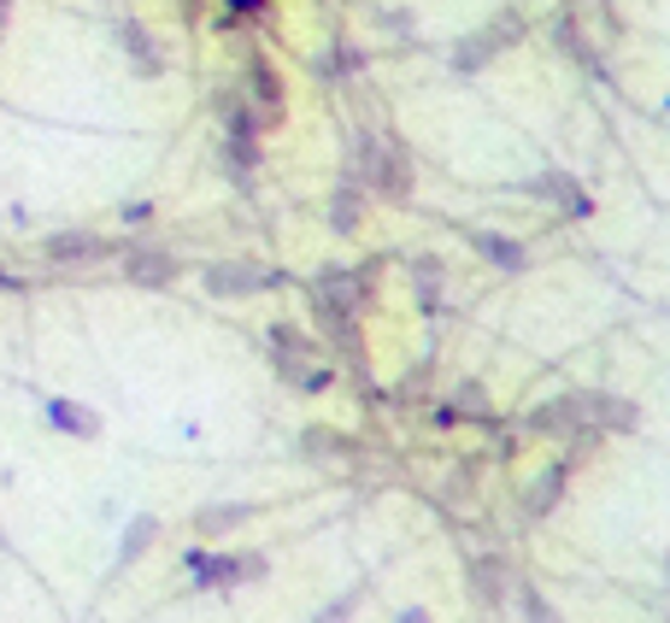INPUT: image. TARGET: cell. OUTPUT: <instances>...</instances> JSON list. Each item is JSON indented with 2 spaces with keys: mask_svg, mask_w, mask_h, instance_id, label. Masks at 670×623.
Instances as JSON below:
<instances>
[{
  "mask_svg": "<svg viewBox=\"0 0 670 623\" xmlns=\"http://www.w3.org/2000/svg\"><path fill=\"white\" fill-rule=\"evenodd\" d=\"M188 576H195V583H241V576H265V559H259V553H247V559L188 553Z\"/></svg>",
  "mask_w": 670,
  "mask_h": 623,
  "instance_id": "obj_1",
  "label": "cell"
},
{
  "mask_svg": "<svg viewBox=\"0 0 670 623\" xmlns=\"http://www.w3.org/2000/svg\"><path fill=\"white\" fill-rule=\"evenodd\" d=\"M400 623H430L424 612H400Z\"/></svg>",
  "mask_w": 670,
  "mask_h": 623,
  "instance_id": "obj_15",
  "label": "cell"
},
{
  "mask_svg": "<svg viewBox=\"0 0 670 623\" xmlns=\"http://www.w3.org/2000/svg\"><path fill=\"white\" fill-rule=\"evenodd\" d=\"M236 7H259V0H236Z\"/></svg>",
  "mask_w": 670,
  "mask_h": 623,
  "instance_id": "obj_17",
  "label": "cell"
},
{
  "mask_svg": "<svg viewBox=\"0 0 670 623\" xmlns=\"http://www.w3.org/2000/svg\"><path fill=\"white\" fill-rule=\"evenodd\" d=\"M129 277L148 283V288H165L171 277H177V265H171L165 253H129Z\"/></svg>",
  "mask_w": 670,
  "mask_h": 623,
  "instance_id": "obj_2",
  "label": "cell"
},
{
  "mask_svg": "<svg viewBox=\"0 0 670 623\" xmlns=\"http://www.w3.org/2000/svg\"><path fill=\"white\" fill-rule=\"evenodd\" d=\"M347 606H353V600H342V606H330V612H324V618H318V623H347Z\"/></svg>",
  "mask_w": 670,
  "mask_h": 623,
  "instance_id": "obj_14",
  "label": "cell"
},
{
  "mask_svg": "<svg viewBox=\"0 0 670 623\" xmlns=\"http://www.w3.org/2000/svg\"><path fill=\"white\" fill-rule=\"evenodd\" d=\"M559 488H564V465H553V471L542 476V488H535V495H530V512H535V518H542V512H547V506H553V500H559Z\"/></svg>",
  "mask_w": 670,
  "mask_h": 623,
  "instance_id": "obj_8",
  "label": "cell"
},
{
  "mask_svg": "<svg viewBox=\"0 0 670 623\" xmlns=\"http://www.w3.org/2000/svg\"><path fill=\"white\" fill-rule=\"evenodd\" d=\"M0 541H7V535H0Z\"/></svg>",
  "mask_w": 670,
  "mask_h": 623,
  "instance_id": "obj_18",
  "label": "cell"
},
{
  "mask_svg": "<svg viewBox=\"0 0 670 623\" xmlns=\"http://www.w3.org/2000/svg\"><path fill=\"white\" fill-rule=\"evenodd\" d=\"M7 7H12V0H0V18H7Z\"/></svg>",
  "mask_w": 670,
  "mask_h": 623,
  "instance_id": "obj_16",
  "label": "cell"
},
{
  "mask_svg": "<svg viewBox=\"0 0 670 623\" xmlns=\"http://www.w3.org/2000/svg\"><path fill=\"white\" fill-rule=\"evenodd\" d=\"M48 418L60 429H71V436H95V412H83V406H71V400H53Z\"/></svg>",
  "mask_w": 670,
  "mask_h": 623,
  "instance_id": "obj_4",
  "label": "cell"
},
{
  "mask_svg": "<svg viewBox=\"0 0 670 623\" xmlns=\"http://www.w3.org/2000/svg\"><path fill=\"white\" fill-rule=\"evenodd\" d=\"M523 612H530V623H559V618H553V606L535 588H523Z\"/></svg>",
  "mask_w": 670,
  "mask_h": 623,
  "instance_id": "obj_12",
  "label": "cell"
},
{
  "mask_svg": "<svg viewBox=\"0 0 670 623\" xmlns=\"http://www.w3.org/2000/svg\"><path fill=\"white\" fill-rule=\"evenodd\" d=\"M119 36L129 41V53H136V65H141V71H159V53L148 48V36H141L136 24H119Z\"/></svg>",
  "mask_w": 670,
  "mask_h": 623,
  "instance_id": "obj_9",
  "label": "cell"
},
{
  "mask_svg": "<svg viewBox=\"0 0 670 623\" xmlns=\"http://www.w3.org/2000/svg\"><path fill=\"white\" fill-rule=\"evenodd\" d=\"M153 535H159V524H153V518H136V529H129V535H124V553H119V559L129 564V559H136V553H141V547H148V541H153Z\"/></svg>",
  "mask_w": 670,
  "mask_h": 623,
  "instance_id": "obj_11",
  "label": "cell"
},
{
  "mask_svg": "<svg viewBox=\"0 0 670 623\" xmlns=\"http://www.w3.org/2000/svg\"><path fill=\"white\" fill-rule=\"evenodd\" d=\"M207 283L218 288V295H241V288H259V283H265V271H253V265H218Z\"/></svg>",
  "mask_w": 670,
  "mask_h": 623,
  "instance_id": "obj_3",
  "label": "cell"
},
{
  "mask_svg": "<svg viewBox=\"0 0 670 623\" xmlns=\"http://www.w3.org/2000/svg\"><path fill=\"white\" fill-rule=\"evenodd\" d=\"M471 241L494 259V265H506V271H518V265H523V248H512V241H500V236H488V229H483V236H471Z\"/></svg>",
  "mask_w": 670,
  "mask_h": 623,
  "instance_id": "obj_6",
  "label": "cell"
},
{
  "mask_svg": "<svg viewBox=\"0 0 670 623\" xmlns=\"http://www.w3.org/2000/svg\"><path fill=\"white\" fill-rule=\"evenodd\" d=\"M48 253H53V259H95V253H100V241H83V236H60V241H48Z\"/></svg>",
  "mask_w": 670,
  "mask_h": 623,
  "instance_id": "obj_10",
  "label": "cell"
},
{
  "mask_svg": "<svg viewBox=\"0 0 670 623\" xmlns=\"http://www.w3.org/2000/svg\"><path fill=\"white\" fill-rule=\"evenodd\" d=\"M535 195H553V200H559V207H571V212H588V195H582V188H576L571 177H542V183H535Z\"/></svg>",
  "mask_w": 670,
  "mask_h": 623,
  "instance_id": "obj_5",
  "label": "cell"
},
{
  "mask_svg": "<svg viewBox=\"0 0 670 623\" xmlns=\"http://www.w3.org/2000/svg\"><path fill=\"white\" fill-rule=\"evenodd\" d=\"M247 518V506H212V512H200V535H224V529H236Z\"/></svg>",
  "mask_w": 670,
  "mask_h": 623,
  "instance_id": "obj_7",
  "label": "cell"
},
{
  "mask_svg": "<svg viewBox=\"0 0 670 623\" xmlns=\"http://www.w3.org/2000/svg\"><path fill=\"white\" fill-rule=\"evenodd\" d=\"M418 283H424V300H435V295H442V265H430V259H424V265H418Z\"/></svg>",
  "mask_w": 670,
  "mask_h": 623,
  "instance_id": "obj_13",
  "label": "cell"
}]
</instances>
